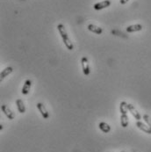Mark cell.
<instances>
[{"label":"cell","instance_id":"18","mask_svg":"<svg viewBox=\"0 0 151 152\" xmlns=\"http://www.w3.org/2000/svg\"><path fill=\"white\" fill-rule=\"evenodd\" d=\"M2 129H3V125L1 124V125H0V130H2Z\"/></svg>","mask_w":151,"mask_h":152},{"label":"cell","instance_id":"3","mask_svg":"<svg viewBox=\"0 0 151 152\" xmlns=\"http://www.w3.org/2000/svg\"><path fill=\"white\" fill-rule=\"evenodd\" d=\"M1 109H2V112L5 114V116L9 119V120H13L14 118H15V114H14V113L11 110V108L8 107V106H6V105H3L2 107H1Z\"/></svg>","mask_w":151,"mask_h":152},{"label":"cell","instance_id":"17","mask_svg":"<svg viewBox=\"0 0 151 152\" xmlns=\"http://www.w3.org/2000/svg\"><path fill=\"white\" fill-rule=\"evenodd\" d=\"M128 1H129V0H120V4H127Z\"/></svg>","mask_w":151,"mask_h":152},{"label":"cell","instance_id":"13","mask_svg":"<svg viewBox=\"0 0 151 152\" xmlns=\"http://www.w3.org/2000/svg\"><path fill=\"white\" fill-rule=\"evenodd\" d=\"M16 105H17V108L19 110V112L20 113H26V107L24 105V102L22 101V99H19L16 100Z\"/></svg>","mask_w":151,"mask_h":152},{"label":"cell","instance_id":"16","mask_svg":"<svg viewBox=\"0 0 151 152\" xmlns=\"http://www.w3.org/2000/svg\"><path fill=\"white\" fill-rule=\"evenodd\" d=\"M143 120L145 121V122L147 123V125H149V127L151 129V117L148 114H144L143 115Z\"/></svg>","mask_w":151,"mask_h":152},{"label":"cell","instance_id":"2","mask_svg":"<svg viewBox=\"0 0 151 152\" xmlns=\"http://www.w3.org/2000/svg\"><path fill=\"white\" fill-rule=\"evenodd\" d=\"M81 64H82V69H83V73L85 76H89L90 73V64L88 62V58L85 56H83L81 59Z\"/></svg>","mask_w":151,"mask_h":152},{"label":"cell","instance_id":"8","mask_svg":"<svg viewBox=\"0 0 151 152\" xmlns=\"http://www.w3.org/2000/svg\"><path fill=\"white\" fill-rule=\"evenodd\" d=\"M88 30L90 31L91 33L96 34H101L102 32H103V29H102L101 27H99V26H95V25H93V24H90V25L88 26Z\"/></svg>","mask_w":151,"mask_h":152},{"label":"cell","instance_id":"14","mask_svg":"<svg viewBox=\"0 0 151 152\" xmlns=\"http://www.w3.org/2000/svg\"><path fill=\"white\" fill-rule=\"evenodd\" d=\"M120 124H121L122 128H127L128 126V114H121Z\"/></svg>","mask_w":151,"mask_h":152},{"label":"cell","instance_id":"1","mask_svg":"<svg viewBox=\"0 0 151 152\" xmlns=\"http://www.w3.org/2000/svg\"><path fill=\"white\" fill-rule=\"evenodd\" d=\"M57 30H58V32H59L62 39H63V43L66 46V48L69 50H73L74 46H73V44H72L69 37V35H68V34H67V31L65 29L64 26L63 24H59L57 26Z\"/></svg>","mask_w":151,"mask_h":152},{"label":"cell","instance_id":"12","mask_svg":"<svg viewBox=\"0 0 151 152\" xmlns=\"http://www.w3.org/2000/svg\"><path fill=\"white\" fill-rule=\"evenodd\" d=\"M128 104L125 101H122L120 105V112L121 114H128Z\"/></svg>","mask_w":151,"mask_h":152},{"label":"cell","instance_id":"4","mask_svg":"<svg viewBox=\"0 0 151 152\" xmlns=\"http://www.w3.org/2000/svg\"><path fill=\"white\" fill-rule=\"evenodd\" d=\"M111 5V1L109 0H104V1H101V2H98L97 4H95L93 5V8L97 11H99V10H103L105 8H107L108 6Z\"/></svg>","mask_w":151,"mask_h":152},{"label":"cell","instance_id":"19","mask_svg":"<svg viewBox=\"0 0 151 152\" xmlns=\"http://www.w3.org/2000/svg\"><path fill=\"white\" fill-rule=\"evenodd\" d=\"M121 152H125V151H121Z\"/></svg>","mask_w":151,"mask_h":152},{"label":"cell","instance_id":"9","mask_svg":"<svg viewBox=\"0 0 151 152\" xmlns=\"http://www.w3.org/2000/svg\"><path fill=\"white\" fill-rule=\"evenodd\" d=\"M13 71V69L12 67H6L5 69H4L0 74V81H3L6 77H8L12 72Z\"/></svg>","mask_w":151,"mask_h":152},{"label":"cell","instance_id":"15","mask_svg":"<svg viewBox=\"0 0 151 152\" xmlns=\"http://www.w3.org/2000/svg\"><path fill=\"white\" fill-rule=\"evenodd\" d=\"M98 127H99L100 130L103 131L104 133H109L111 131V127L108 125L107 122H100L98 124Z\"/></svg>","mask_w":151,"mask_h":152},{"label":"cell","instance_id":"11","mask_svg":"<svg viewBox=\"0 0 151 152\" xmlns=\"http://www.w3.org/2000/svg\"><path fill=\"white\" fill-rule=\"evenodd\" d=\"M142 29V26L140 24H135L132 25L127 27V32L128 33H133V32H139Z\"/></svg>","mask_w":151,"mask_h":152},{"label":"cell","instance_id":"6","mask_svg":"<svg viewBox=\"0 0 151 152\" xmlns=\"http://www.w3.org/2000/svg\"><path fill=\"white\" fill-rule=\"evenodd\" d=\"M136 126H137V128H138L139 129H141L142 131H143V132H145V133H147V134H151V129L149 127V125H146V124H144L143 122L138 121L136 122Z\"/></svg>","mask_w":151,"mask_h":152},{"label":"cell","instance_id":"5","mask_svg":"<svg viewBox=\"0 0 151 152\" xmlns=\"http://www.w3.org/2000/svg\"><path fill=\"white\" fill-rule=\"evenodd\" d=\"M36 106H37V108L39 110V112L41 113L42 116L43 117V119H48L49 113H48L47 110L46 108V107L44 106V104H42V103H38Z\"/></svg>","mask_w":151,"mask_h":152},{"label":"cell","instance_id":"7","mask_svg":"<svg viewBox=\"0 0 151 152\" xmlns=\"http://www.w3.org/2000/svg\"><path fill=\"white\" fill-rule=\"evenodd\" d=\"M128 110H129V112L131 113V114L134 117V119H136L137 121H140V120L142 119L141 114L139 113V112L136 110V108L134 107V106H133V105H132V104H128Z\"/></svg>","mask_w":151,"mask_h":152},{"label":"cell","instance_id":"10","mask_svg":"<svg viewBox=\"0 0 151 152\" xmlns=\"http://www.w3.org/2000/svg\"><path fill=\"white\" fill-rule=\"evenodd\" d=\"M31 86H32V82H31V80L27 79V80L25 82V84H24L23 87H22V91H21L22 94H24V95H27V94L29 93V91H30Z\"/></svg>","mask_w":151,"mask_h":152}]
</instances>
